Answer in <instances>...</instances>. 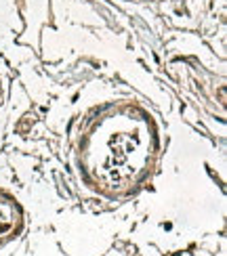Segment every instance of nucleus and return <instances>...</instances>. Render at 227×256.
<instances>
[{
    "label": "nucleus",
    "mask_w": 227,
    "mask_h": 256,
    "mask_svg": "<svg viewBox=\"0 0 227 256\" xmlns=\"http://www.w3.org/2000/svg\"><path fill=\"white\" fill-rule=\"evenodd\" d=\"M13 210H11V206L7 204H0V233H4V231L11 229L13 225Z\"/></svg>",
    "instance_id": "1"
}]
</instances>
